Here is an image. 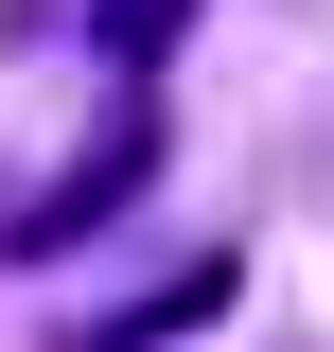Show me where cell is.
Instances as JSON below:
<instances>
[{
    "mask_svg": "<svg viewBox=\"0 0 334 352\" xmlns=\"http://www.w3.org/2000/svg\"><path fill=\"white\" fill-rule=\"evenodd\" d=\"M141 176H159V124L124 106V124H106V159H71V176H53V212H18V247H71V229H106Z\"/></svg>",
    "mask_w": 334,
    "mask_h": 352,
    "instance_id": "cell-1",
    "label": "cell"
},
{
    "mask_svg": "<svg viewBox=\"0 0 334 352\" xmlns=\"http://www.w3.org/2000/svg\"><path fill=\"white\" fill-rule=\"evenodd\" d=\"M176 36H194V0H88V71H124V88L159 71Z\"/></svg>",
    "mask_w": 334,
    "mask_h": 352,
    "instance_id": "cell-3",
    "label": "cell"
},
{
    "mask_svg": "<svg viewBox=\"0 0 334 352\" xmlns=\"http://www.w3.org/2000/svg\"><path fill=\"white\" fill-rule=\"evenodd\" d=\"M229 282H247V264L211 247V264H176V282H141V300H124V317H88V335H71V352H159V335H194V317H229Z\"/></svg>",
    "mask_w": 334,
    "mask_h": 352,
    "instance_id": "cell-2",
    "label": "cell"
}]
</instances>
